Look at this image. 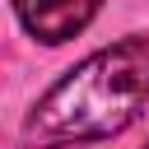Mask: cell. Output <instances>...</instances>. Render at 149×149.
Segmentation results:
<instances>
[{
  "label": "cell",
  "mask_w": 149,
  "mask_h": 149,
  "mask_svg": "<svg viewBox=\"0 0 149 149\" xmlns=\"http://www.w3.org/2000/svg\"><path fill=\"white\" fill-rule=\"evenodd\" d=\"M149 102V33H130L93 56H84L65 79H56L28 112V149H70L121 135Z\"/></svg>",
  "instance_id": "6da1fadb"
},
{
  "label": "cell",
  "mask_w": 149,
  "mask_h": 149,
  "mask_svg": "<svg viewBox=\"0 0 149 149\" xmlns=\"http://www.w3.org/2000/svg\"><path fill=\"white\" fill-rule=\"evenodd\" d=\"M98 5L102 0H14V14L37 42L61 47V42H70L74 33H84L93 23Z\"/></svg>",
  "instance_id": "7a4b0ae2"
},
{
  "label": "cell",
  "mask_w": 149,
  "mask_h": 149,
  "mask_svg": "<svg viewBox=\"0 0 149 149\" xmlns=\"http://www.w3.org/2000/svg\"><path fill=\"white\" fill-rule=\"evenodd\" d=\"M144 149H149V144H144Z\"/></svg>",
  "instance_id": "3957f363"
}]
</instances>
